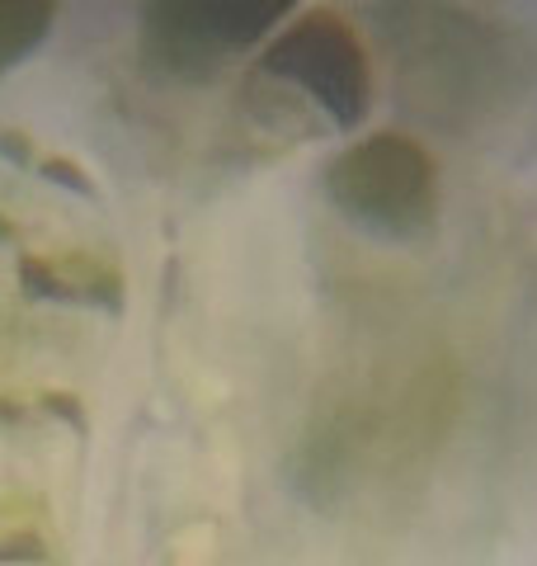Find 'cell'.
Returning a JSON list of instances; mask_svg holds the SVG:
<instances>
[{
  "label": "cell",
  "instance_id": "obj_2",
  "mask_svg": "<svg viewBox=\"0 0 537 566\" xmlns=\"http://www.w3.org/2000/svg\"><path fill=\"white\" fill-rule=\"evenodd\" d=\"M330 208L378 241H415L439 218V166L415 137L368 133L326 170Z\"/></svg>",
  "mask_w": 537,
  "mask_h": 566
},
{
  "label": "cell",
  "instance_id": "obj_1",
  "mask_svg": "<svg viewBox=\"0 0 537 566\" xmlns=\"http://www.w3.org/2000/svg\"><path fill=\"white\" fill-rule=\"evenodd\" d=\"M250 95L268 123L302 133H354L372 104V71L358 33L330 10L288 20L250 66Z\"/></svg>",
  "mask_w": 537,
  "mask_h": 566
},
{
  "label": "cell",
  "instance_id": "obj_4",
  "mask_svg": "<svg viewBox=\"0 0 537 566\" xmlns=\"http://www.w3.org/2000/svg\"><path fill=\"white\" fill-rule=\"evenodd\" d=\"M62 0H0V76L24 66L48 43Z\"/></svg>",
  "mask_w": 537,
  "mask_h": 566
},
{
  "label": "cell",
  "instance_id": "obj_3",
  "mask_svg": "<svg viewBox=\"0 0 537 566\" xmlns=\"http://www.w3.org/2000/svg\"><path fill=\"white\" fill-rule=\"evenodd\" d=\"M297 0H147L141 48L170 76H218L293 20Z\"/></svg>",
  "mask_w": 537,
  "mask_h": 566
}]
</instances>
